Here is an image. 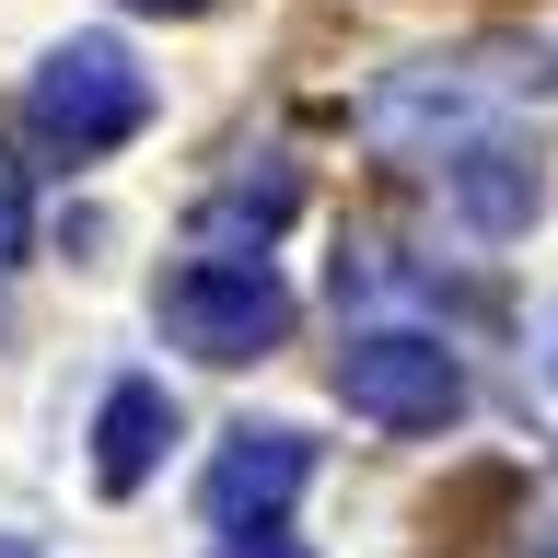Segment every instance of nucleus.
<instances>
[{
	"mask_svg": "<svg viewBox=\"0 0 558 558\" xmlns=\"http://www.w3.org/2000/svg\"><path fill=\"white\" fill-rule=\"evenodd\" d=\"M547 94H558V35H477V47H453V59L384 70L373 105H361V129H373V151H396V163H442V151L488 140L512 105H547Z\"/></svg>",
	"mask_w": 558,
	"mask_h": 558,
	"instance_id": "1",
	"label": "nucleus"
},
{
	"mask_svg": "<svg viewBox=\"0 0 558 558\" xmlns=\"http://www.w3.org/2000/svg\"><path fill=\"white\" fill-rule=\"evenodd\" d=\"M24 129L59 151V163H94V151H117V140L151 129V70L117 47V35H70V47H47V70L24 82Z\"/></svg>",
	"mask_w": 558,
	"mask_h": 558,
	"instance_id": "2",
	"label": "nucleus"
},
{
	"mask_svg": "<svg viewBox=\"0 0 558 558\" xmlns=\"http://www.w3.org/2000/svg\"><path fill=\"white\" fill-rule=\"evenodd\" d=\"M163 338L198 349V361H268L279 338H291V279L268 268V256H186V268L163 279Z\"/></svg>",
	"mask_w": 558,
	"mask_h": 558,
	"instance_id": "3",
	"label": "nucleus"
},
{
	"mask_svg": "<svg viewBox=\"0 0 558 558\" xmlns=\"http://www.w3.org/2000/svg\"><path fill=\"white\" fill-rule=\"evenodd\" d=\"M338 396H349V418L418 442V430L465 418V361H453L442 338H418V326H373V338L338 349Z\"/></svg>",
	"mask_w": 558,
	"mask_h": 558,
	"instance_id": "4",
	"label": "nucleus"
},
{
	"mask_svg": "<svg viewBox=\"0 0 558 558\" xmlns=\"http://www.w3.org/2000/svg\"><path fill=\"white\" fill-rule=\"evenodd\" d=\"M303 477H314L303 430H233V442L209 453V477H198V512L221 535H279V512L303 500Z\"/></svg>",
	"mask_w": 558,
	"mask_h": 558,
	"instance_id": "5",
	"label": "nucleus"
},
{
	"mask_svg": "<svg viewBox=\"0 0 558 558\" xmlns=\"http://www.w3.org/2000/svg\"><path fill=\"white\" fill-rule=\"evenodd\" d=\"M442 198H453V221L477 244H512V233L547 221V163H535L512 129H488V140H465V151H442Z\"/></svg>",
	"mask_w": 558,
	"mask_h": 558,
	"instance_id": "6",
	"label": "nucleus"
},
{
	"mask_svg": "<svg viewBox=\"0 0 558 558\" xmlns=\"http://www.w3.org/2000/svg\"><path fill=\"white\" fill-rule=\"evenodd\" d=\"M163 442H174V396H163L151 373H129V384H117V396L94 408V488H105V500H129V488H151Z\"/></svg>",
	"mask_w": 558,
	"mask_h": 558,
	"instance_id": "7",
	"label": "nucleus"
},
{
	"mask_svg": "<svg viewBox=\"0 0 558 558\" xmlns=\"http://www.w3.org/2000/svg\"><path fill=\"white\" fill-rule=\"evenodd\" d=\"M291 174H244V186H221V198L198 209V256H268V233L291 221Z\"/></svg>",
	"mask_w": 558,
	"mask_h": 558,
	"instance_id": "8",
	"label": "nucleus"
},
{
	"mask_svg": "<svg viewBox=\"0 0 558 558\" xmlns=\"http://www.w3.org/2000/svg\"><path fill=\"white\" fill-rule=\"evenodd\" d=\"M24 244H35V186H24V163L0 151V268H24Z\"/></svg>",
	"mask_w": 558,
	"mask_h": 558,
	"instance_id": "9",
	"label": "nucleus"
},
{
	"mask_svg": "<svg viewBox=\"0 0 558 558\" xmlns=\"http://www.w3.org/2000/svg\"><path fill=\"white\" fill-rule=\"evenodd\" d=\"M221 558H303L291 535H221Z\"/></svg>",
	"mask_w": 558,
	"mask_h": 558,
	"instance_id": "10",
	"label": "nucleus"
},
{
	"mask_svg": "<svg viewBox=\"0 0 558 558\" xmlns=\"http://www.w3.org/2000/svg\"><path fill=\"white\" fill-rule=\"evenodd\" d=\"M129 12H209V0H129Z\"/></svg>",
	"mask_w": 558,
	"mask_h": 558,
	"instance_id": "11",
	"label": "nucleus"
},
{
	"mask_svg": "<svg viewBox=\"0 0 558 558\" xmlns=\"http://www.w3.org/2000/svg\"><path fill=\"white\" fill-rule=\"evenodd\" d=\"M0 558H47V547H35V535H0Z\"/></svg>",
	"mask_w": 558,
	"mask_h": 558,
	"instance_id": "12",
	"label": "nucleus"
}]
</instances>
